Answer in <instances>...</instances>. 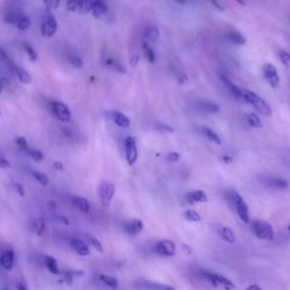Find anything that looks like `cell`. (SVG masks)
I'll use <instances>...</instances> for the list:
<instances>
[{
  "label": "cell",
  "mask_w": 290,
  "mask_h": 290,
  "mask_svg": "<svg viewBox=\"0 0 290 290\" xmlns=\"http://www.w3.org/2000/svg\"><path fill=\"white\" fill-rule=\"evenodd\" d=\"M265 185L270 188L283 191V189L288 188L289 183H288V180L280 178V177H268L265 179Z\"/></svg>",
  "instance_id": "ffe728a7"
},
{
  "label": "cell",
  "mask_w": 290,
  "mask_h": 290,
  "mask_svg": "<svg viewBox=\"0 0 290 290\" xmlns=\"http://www.w3.org/2000/svg\"><path fill=\"white\" fill-rule=\"evenodd\" d=\"M199 275L201 278L205 280L208 283H210L212 287H215L217 289H222V290H236L235 283L231 281L230 279H228L227 277L222 274H219L217 272H212V271H199Z\"/></svg>",
  "instance_id": "7a4b0ae2"
},
{
  "label": "cell",
  "mask_w": 290,
  "mask_h": 290,
  "mask_svg": "<svg viewBox=\"0 0 290 290\" xmlns=\"http://www.w3.org/2000/svg\"><path fill=\"white\" fill-rule=\"evenodd\" d=\"M67 59L69 61V64L74 66L75 68H83V66H84V63H83V59L80 58V57L78 55H76V54H69L68 57H67Z\"/></svg>",
  "instance_id": "e575fe53"
},
{
  "label": "cell",
  "mask_w": 290,
  "mask_h": 290,
  "mask_svg": "<svg viewBox=\"0 0 290 290\" xmlns=\"http://www.w3.org/2000/svg\"><path fill=\"white\" fill-rule=\"evenodd\" d=\"M201 134H202L203 136H205L209 141L213 142V143H216V144H218V145L221 144L220 137H219V135L217 134V133H216L215 131H212L211 128H209V127H201Z\"/></svg>",
  "instance_id": "4316f807"
},
{
  "label": "cell",
  "mask_w": 290,
  "mask_h": 290,
  "mask_svg": "<svg viewBox=\"0 0 290 290\" xmlns=\"http://www.w3.org/2000/svg\"><path fill=\"white\" fill-rule=\"evenodd\" d=\"M99 281L103 283L104 286L110 288L111 290H117L118 287H119V283H118V279L112 277V275H108V274H99L98 275Z\"/></svg>",
  "instance_id": "cb8c5ba5"
},
{
  "label": "cell",
  "mask_w": 290,
  "mask_h": 290,
  "mask_svg": "<svg viewBox=\"0 0 290 290\" xmlns=\"http://www.w3.org/2000/svg\"><path fill=\"white\" fill-rule=\"evenodd\" d=\"M22 47H23V49H24V51L26 52V55L28 56V58L31 59V61H36L37 54H36V51L34 50V48H33V47L28 44V42H23Z\"/></svg>",
  "instance_id": "d590c367"
},
{
  "label": "cell",
  "mask_w": 290,
  "mask_h": 290,
  "mask_svg": "<svg viewBox=\"0 0 290 290\" xmlns=\"http://www.w3.org/2000/svg\"><path fill=\"white\" fill-rule=\"evenodd\" d=\"M26 154L30 155L33 160L36 161V162H41L42 159H44V153H42L40 150L32 149V147H30V150L26 152Z\"/></svg>",
  "instance_id": "ab89813d"
},
{
  "label": "cell",
  "mask_w": 290,
  "mask_h": 290,
  "mask_svg": "<svg viewBox=\"0 0 290 290\" xmlns=\"http://www.w3.org/2000/svg\"><path fill=\"white\" fill-rule=\"evenodd\" d=\"M23 14L20 11H9L6 15L4 17V21L7 23V24H11V25H15L17 24V22L20 21V18L23 16Z\"/></svg>",
  "instance_id": "83f0119b"
},
{
  "label": "cell",
  "mask_w": 290,
  "mask_h": 290,
  "mask_svg": "<svg viewBox=\"0 0 290 290\" xmlns=\"http://www.w3.org/2000/svg\"><path fill=\"white\" fill-rule=\"evenodd\" d=\"M110 117L112 121L115 122L118 127L127 128L131 126V119L125 115V113H122L120 111H112L110 112Z\"/></svg>",
  "instance_id": "7402d4cb"
},
{
  "label": "cell",
  "mask_w": 290,
  "mask_h": 290,
  "mask_svg": "<svg viewBox=\"0 0 290 290\" xmlns=\"http://www.w3.org/2000/svg\"><path fill=\"white\" fill-rule=\"evenodd\" d=\"M93 0H67L66 7L69 12L77 13L80 15H87L91 13Z\"/></svg>",
  "instance_id": "9c48e42d"
},
{
  "label": "cell",
  "mask_w": 290,
  "mask_h": 290,
  "mask_svg": "<svg viewBox=\"0 0 290 290\" xmlns=\"http://www.w3.org/2000/svg\"><path fill=\"white\" fill-rule=\"evenodd\" d=\"M263 75L264 78L266 79L271 87L273 89H277L280 85V76L277 68L274 67V65L272 64H265L263 66Z\"/></svg>",
  "instance_id": "7c38bea8"
},
{
  "label": "cell",
  "mask_w": 290,
  "mask_h": 290,
  "mask_svg": "<svg viewBox=\"0 0 290 290\" xmlns=\"http://www.w3.org/2000/svg\"><path fill=\"white\" fill-rule=\"evenodd\" d=\"M182 251H183L184 253L186 254V255H191V254H192V250L189 248V246L186 245V244H183V245H182Z\"/></svg>",
  "instance_id": "f5cc1de1"
},
{
  "label": "cell",
  "mask_w": 290,
  "mask_h": 290,
  "mask_svg": "<svg viewBox=\"0 0 290 290\" xmlns=\"http://www.w3.org/2000/svg\"><path fill=\"white\" fill-rule=\"evenodd\" d=\"M242 101L250 103L256 111L263 116H271L272 115V109L268 104V102L258 96L255 92L250 91V90L242 89Z\"/></svg>",
  "instance_id": "3957f363"
},
{
  "label": "cell",
  "mask_w": 290,
  "mask_h": 290,
  "mask_svg": "<svg viewBox=\"0 0 290 290\" xmlns=\"http://www.w3.org/2000/svg\"><path fill=\"white\" fill-rule=\"evenodd\" d=\"M0 265L6 271H12L14 269V265H15V253L12 250L4 251L0 254Z\"/></svg>",
  "instance_id": "2e32d148"
},
{
  "label": "cell",
  "mask_w": 290,
  "mask_h": 290,
  "mask_svg": "<svg viewBox=\"0 0 290 290\" xmlns=\"http://www.w3.org/2000/svg\"><path fill=\"white\" fill-rule=\"evenodd\" d=\"M3 92V85H2V83H0V93Z\"/></svg>",
  "instance_id": "be15d7a7"
},
{
  "label": "cell",
  "mask_w": 290,
  "mask_h": 290,
  "mask_svg": "<svg viewBox=\"0 0 290 290\" xmlns=\"http://www.w3.org/2000/svg\"><path fill=\"white\" fill-rule=\"evenodd\" d=\"M198 109L202 112H206V113H217L219 111V106L215 102L208 101V100H201L197 103Z\"/></svg>",
  "instance_id": "d4e9b609"
},
{
  "label": "cell",
  "mask_w": 290,
  "mask_h": 290,
  "mask_svg": "<svg viewBox=\"0 0 290 290\" xmlns=\"http://www.w3.org/2000/svg\"><path fill=\"white\" fill-rule=\"evenodd\" d=\"M183 217H184L185 220L188 221V222H199L202 220L201 215H199V213L195 210L184 211Z\"/></svg>",
  "instance_id": "836d02e7"
},
{
  "label": "cell",
  "mask_w": 290,
  "mask_h": 290,
  "mask_svg": "<svg viewBox=\"0 0 290 290\" xmlns=\"http://www.w3.org/2000/svg\"><path fill=\"white\" fill-rule=\"evenodd\" d=\"M57 30H58V23H57L55 16L48 11L41 24L42 35L45 37H52L56 34Z\"/></svg>",
  "instance_id": "30bf717a"
},
{
  "label": "cell",
  "mask_w": 290,
  "mask_h": 290,
  "mask_svg": "<svg viewBox=\"0 0 290 290\" xmlns=\"http://www.w3.org/2000/svg\"><path fill=\"white\" fill-rule=\"evenodd\" d=\"M13 187L16 191V193L20 195V196H22V197L24 196V195H25V189H24V187H23L22 184L15 183V184H13Z\"/></svg>",
  "instance_id": "7dc6e473"
},
{
  "label": "cell",
  "mask_w": 290,
  "mask_h": 290,
  "mask_svg": "<svg viewBox=\"0 0 290 290\" xmlns=\"http://www.w3.org/2000/svg\"><path fill=\"white\" fill-rule=\"evenodd\" d=\"M217 232L220 236V238L228 244H235L236 242V235L231 228L220 225L217 228Z\"/></svg>",
  "instance_id": "ac0fdd59"
},
{
  "label": "cell",
  "mask_w": 290,
  "mask_h": 290,
  "mask_svg": "<svg viewBox=\"0 0 290 290\" xmlns=\"http://www.w3.org/2000/svg\"><path fill=\"white\" fill-rule=\"evenodd\" d=\"M64 281H65V283H67L68 286H70V284H72L74 281V273L66 272L64 274Z\"/></svg>",
  "instance_id": "c3c4849f"
},
{
  "label": "cell",
  "mask_w": 290,
  "mask_h": 290,
  "mask_svg": "<svg viewBox=\"0 0 290 290\" xmlns=\"http://www.w3.org/2000/svg\"><path fill=\"white\" fill-rule=\"evenodd\" d=\"M70 201H72L73 205L77 209L79 212L82 213H90L91 211V206H90V203L89 201L85 197L82 196H77V195H74L70 198Z\"/></svg>",
  "instance_id": "44dd1931"
},
{
  "label": "cell",
  "mask_w": 290,
  "mask_h": 290,
  "mask_svg": "<svg viewBox=\"0 0 290 290\" xmlns=\"http://www.w3.org/2000/svg\"><path fill=\"white\" fill-rule=\"evenodd\" d=\"M9 167H11V162L5 156L0 155V169H7Z\"/></svg>",
  "instance_id": "681fc988"
},
{
  "label": "cell",
  "mask_w": 290,
  "mask_h": 290,
  "mask_svg": "<svg viewBox=\"0 0 290 290\" xmlns=\"http://www.w3.org/2000/svg\"><path fill=\"white\" fill-rule=\"evenodd\" d=\"M106 64L109 66V67H111L113 69H116L118 70L119 73H126V69L123 66L119 63V61H117L116 59H113V58H108L106 60Z\"/></svg>",
  "instance_id": "74e56055"
},
{
  "label": "cell",
  "mask_w": 290,
  "mask_h": 290,
  "mask_svg": "<svg viewBox=\"0 0 290 290\" xmlns=\"http://www.w3.org/2000/svg\"><path fill=\"white\" fill-rule=\"evenodd\" d=\"M15 143H16V145L18 146V149H20L21 151H23V152H26L30 150V145H28V142H27V140L25 139V137H23V136H20V137H16L15 139Z\"/></svg>",
  "instance_id": "f35d334b"
},
{
  "label": "cell",
  "mask_w": 290,
  "mask_h": 290,
  "mask_svg": "<svg viewBox=\"0 0 290 290\" xmlns=\"http://www.w3.org/2000/svg\"><path fill=\"white\" fill-rule=\"evenodd\" d=\"M185 199L188 204L194 205V204L199 203H206L209 201L206 193L202 191V189H196V191H191L186 194Z\"/></svg>",
  "instance_id": "5bb4252c"
},
{
  "label": "cell",
  "mask_w": 290,
  "mask_h": 290,
  "mask_svg": "<svg viewBox=\"0 0 290 290\" xmlns=\"http://www.w3.org/2000/svg\"><path fill=\"white\" fill-rule=\"evenodd\" d=\"M220 80L223 83V85L228 89V91H229L232 96H234L237 100H240L242 101V89H240L239 87H237V85L232 82L231 79H229L225 75H220Z\"/></svg>",
  "instance_id": "e0dca14e"
},
{
  "label": "cell",
  "mask_w": 290,
  "mask_h": 290,
  "mask_svg": "<svg viewBox=\"0 0 290 290\" xmlns=\"http://www.w3.org/2000/svg\"><path fill=\"white\" fill-rule=\"evenodd\" d=\"M246 290H263L262 289V287H260L259 284H251V286H248L247 287V289Z\"/></svg>",
  "instance_id": "6f0895ef"
},
{
  "label": "cell",
  "mask_w": 290,
  "mask_h": 290,
  "mask_svg": "<svg viewBox=\"0 0 290 290\" xmlns=\"http://www.w3.org/2000/svg\"><path fill=\"white\" fill-rule=\"evenodd\" d=\"M30 26H31V20H30V17H28L27 15H25V14H23V16L20 18V21L17 22L16 27H17L20 31H25V30H27V28L30 27Z\"/></svg>",
  "instance_id": "8d00e7d4"
},
{
  "label": "cell",
  "mask_w": 290,
  "mask_h": 290,
  "mask_svg": "<svg viewBox=\"0 0 290 290\" xmlns=\"http://www.w3.org/2000/svg\"><path fill=\"white\" fill-rule=\"evenodd\" d=\"M236 2L238 3V4H240V5H245V2H244V0H236Z\"/></svg>",
  "instance_id": "6125c7cd"
},
{
  "label": "cell",
  "mask_w": 290,
  "mask_h": 290,
  "mask_svg": "<svg viewBox=\"0 0 290 290\" xmlns=\"http://www.w3.org/2000/svg\"><path fill=\"white\" fill-rule=\"evenodd\" d=\"M179 159H180V154L177 153V152H170V153L167 155V161L170 163L178 162Z\"/></svg>",
  "instance_id": "f6af8a7d"
},
{
  "label": "cell",
  "mask_w": 290,
  "mask_h": 290,
  "mask_svg": "<svg viewBox=\"0 0 290 290\" xmlns=\"http://www.w3.org/2000/svg\"><path fill=\"white\" fill-rule=\"evenodd\" d=\"M45 264H46V268L48 269V271L51 274H59L60 273L59 265H58V263H57V260L55 258H52V256H49V255L46 256Z\"/></svg>",
  "instance_id": "f1b7e54d"
},
{
  "label": "cell",
  "mask_w": 290,
  "mask_h": 290,
  "mask_svg": "<svg viewBox=\"0 0 290 290\" xmlns=\"http://www.w3.org/2000/svg\"><path fill=\"white\" fill-rule=\"evenodd\" d=\"M155 128L159 132H162V133H174V128L164 122H158L155 125Z\"/></svg>",
  "instance_id": "7bdbcfd3"
},
{
  "label": "cell",
  "mask_w": 290,
  "mask_h": 290,
  "mask_svg": "<svg viewBox=\"0 0 290 290\" xmlns=\"http://www.w3.org/2000/svg\"><path fill=\"white\" fill-rule=\"evenodd\" d=\"M16 290H28V288L25 284V282L20 281V282H17V284H16Z\"/></svg>",
  "instance_id": "db71d44e"
},
{
  "label": "cell",
  "mask_w": 290,
  "mask_h": 290,
  "mask_svg": "<svg viewBox=\"0 0 290 290\" xmlns=\"http://www.w3.org/2000/svg\"><path fill=\"white\" fill-rule=\"evenodd\" d=\"M0 60L4 61V63H8V61L11 60L8 54L3 48H0Z\"/></svg>",
  "instance_id": "f907efd6"
},
{
  "label": "cell",
  "mask_w": 290,
  "mask_h": 290,
  "mask_svg": "<svg viewBox=\"0 0 290 290\" xmlns=\"http://www.w3.org/2000/svg\"><path fill=\"white\" fill-rule=\"evenodd\" d=\"M142 49H143V54H144V57L146 58V60L150 61V63H154L155 54H154L153 49H152V47L150 46V44L142 41Z\"/></svg>",
  "instance_id": "1f68e13d"
},
{
  "label": "cell",
  "mask_w": 290,
  "mask_h": 290,
  "mask_svg": "<svg viewBox=\"0 0 290 290\" xmlns=\"http://www.w3.org/2000/svg\"><path fill=\"white\" fill-rule=\"evenodd\" d=\"M245 119H246L247 123H248V125L253 128H261L263 126L262 121H261V119H260V117L256 115V113H246Z\"/></svg>",
  "instance_id": "d6a6232c"
},
{
  "label": "cell",
  "mask_w": 290,
  "mask_h": 290,
  "mask_svg": "<svg viewBox=\"0 0 290 290\" xmlns=\"http://www.w3.org/2000/svg\"><path fill=\"white\" fill-rule=\"evenodd\" d=\"M30 174L37 183L42 185V186H48L49 185V177L46 174L41 173V171H37V170H31Z\"/></svg>",
  "instance_id": "4dcf8cb0"
},
{
  "label": "cell",
  "mask_w": 290,
  "mask_h": 290,
  "mask_svg": "<svg viewBox=\"0 0 290 290\" xmlns=\"http://www.w3.org/2000/svg\"><path fill=\"white\" fill-rule=\"evenodd\" d=\"M2 290H9V289H8V287H7V286H5Z\"/></svg>",
  "instance_id": "e7e4bbea"
},
{
  "label": "cell",
  "mask_w": 290,
  "mask_h": 290,
  "mask_svg": "<svg viewBox=\"0 0 290 290\" xmlns=\"http://www.w3.org/2000/svg\"><path fill=\"white\" fill-rule=\"evenodd\" d=\"M60 0H45V5L48 11H52V9H56L59 7Z\"/></svg>",
  "instance_id": "ee69618b"
},
{
  "label": "cell",
  "mask_w": 290,
  "mask_h": 290,
  "mask_svg": "<svg viewBox=\"0 0 290 290\" xmlns=\"http://www.w3.org/2000/svg\"><path fill=\"white\" fill-rule=\"evenodd\" d=\"M153 252L159 256H162V258H173L176 255V245L173 240L170 239H162L158 242H155V245L153 246Z\"/></svg>",
  "instance_id": "52a82bcc"
},
{
  "label": "cell",
  "mask_w": 290,
  "mask_h": 290,
  "mask_svg": "<svg viewBox=\"0 0 290 290\" xmlns=\"http://www.w3.org/2000/svg\"><path fill=\"white\" fill-rule=\"evenodd\" d=\"M6 65H7V67H8V69L11 70V72L16 76L17 77V79L20 80V82L22 83V84H31V82H32V76H31V74L28 73V72H26V70L24 69V68H22V67H20V66H17L15 63H14V61H12V60H9L8 63H6Z\"/></svg>",
  "instance_id": "8fae6325"
},
{
  "label": "cell",
  "mask_w": 290,
  "mask_h": 290,
  "mask_svg": "<svg viewBox=\"0 0 290 290\" xmlns=\"http://www.w3.org/2000/svg\"><path fill=\"white\" fill-rule=\"evenodd\" d=\"M89 240H90V244H91V246L98 252V253H103V246L101 244V241L93 236L89 237Z\"/></svg>",
  "instance_id": "60d3db41"
},
{
  "label": "cell",
  "mask_w": 290,
  "mask_h": 290,
  "mask_svg": "<svg viewBox=\"0 0 290 290\" xmlns=\"http://www.w3.org/2000/svg\"><path fill=\"white\" fill-rule=\"evenodd\" d=\"M123 150H125V156L128 165H134L139 159V151H137L136 141L134 137L128 136L123 141Z\"/></svg>",
  "instance_id": "ba28073f"
},
{
  "label": "cell",
  "mask_w": 290,
  "mask_h": 290,
  "mask_svg": "<svg viewBox=\"0 0 290 290\" xmlns=\"http://www.w3.org/2000/svg\"><path fill=\"white\" fill-rule=\"evenodd\" d=\"M69 244H70V247H72V250L79 256H89L90 254H91V250H90L89 245L82 239L72 238L69 241Z\"/></svg>",
  "instance_id": "9a60e30c"
},
{
  "label": "cell",
  "mask_w": 290,
  "mask_h": 290,
  "mask_svg": "<svg viewBox=\"0 0 290 290\" xmlns=\"http://www.w3.org/2000/svg\"><path fill=\"white\" fill-rule=\"evenodd\" d=\"M251 229L256 238L261 240H273L274 229L271 223L264 220H254L251 222Z\"/></svg>",
  "instance_id": "277c9868"
},
{
  "label": "cell",
  "mask_w": 290,
  "mask_h": 290,
  "mask_svg": "<svg viewBox=\"0 0 290 290\" xmlns=\"http://www.w3.org/2000/svg\"><path fill=\"white\" fill-rule=\"evenodd\" d=\"M226 198L227 201L229 202L230 206L234 209L240 220L244 223H247V225L251 223L250 209L241 195H239L236 191H228L226 193Z\"/></svg>",
  "instance_id": "6da1fadb"
},
{
  "label": "cell",
  "mask_w": 290,
  "mask_h": 290,
  "mask_svg": "<svg viewBox=\"0 0 290 290\" xmlns=\"http://www.w3.org/2000/svg\"><path fill=\"white\" fill-rule=\"evenodd\" d=\"M116 186L110 182H102L99 186V201L103 209L110 206L112 198L115 196Z\"/></svg>",
  "instance_id": "5b68a950"
},
{
  "label": "cell",
  "mask_w": 290,
  "mask_h": 290,
  "mask_svg": "<svg viewBox=\"0 0 290 290\" xmlns=\"http://www.w3.org/2000/svg\"><path fill=\"white\" fill-rule=\"evenodd\" d=\"M161 290H176L173 286H170V284H163L162 283V288H161Z\"/></svg>",
  "instance_id": "91938a15"
},
{
  "label": "cell",
  "mask_w": 290,
  "mask_h": 290,
  "mask_svg": "<svg viewBox=\"0 0 290 290\" xmlns=\"http://www.w3.org/2000/svg\"><path fill=\"white\" fill-rule=\"evenodd\" d=\"M227 39H228V41H230L231 44H235V45H238V46H244L246 44L245 37L242 36L240 33L236 32V31L228 32Z\"/></svg>",
  "instance_id": "f546056e"
},
{
  "label": "cell",
  "mask_w": 290,
  "mask_h": 290,
  "mask_svg": "<svg viewBox=\"0 0 290 290\" xmlns=\"http://www.w3.org/2000/svg\"><path fill=\"white\" fill-rule=\"evenodd\" d=\"M32 229L34 234L39 237H42L46 232V221L44 218H37L32 222Z\"/></svg>",
  "instance_id": "484cf974"
},
{
  "label": "cell",
  "mask_w": 290,
  "mask_h": 290,
  "mask_svg": "<svg viewBox=\"0 0 290 290\" xmlns=\"http://www.w3.org/2000/svg\"><path fill=\"white\" fill-rule=\"evenodd\" d=\"M279 58L281 63L286 66L287 68H290V54L287 51H279Z\"/></svg>",
  "instance_id": "b9f144b4"
},
{
  "label": "cell",
  "mask_w": 290,
  "mask_h": 290,
  "mask_svg": "<svg viewBox=\"0 0 290 290\" xmlns=\"http://www.w3.org/2000/svg\"><path fill=\"white\" fill-rule=\"evenodd\" d=\"M176 2L179 3V4H182V5H185V4H186V0H176Z\"/></svg>",
  "instance_id": "94428289"
},
{
  "label": "cell",
  "mask_w": 290,
  "mask_h": 290,
  "mask_svg": "<svg viewBox=\"0 0 290 290\" xmlns=\"http://www.w3.org/2000/svg\"><path fill=\"white\" fill-rule=\"evenodd\" d=\"M108 4L106 0H93L92 8H91V14L93 17L100 18L106 15L108 13Z\"/></svg>",
  "instance_id": "d6986e66"
},
{
  "label": "cell",
  "mask_w": 290,
  "mask_h": 290,
  "mask_svg": "<svg viewBox=\"0 0 290 290\" xmlns=\"http://www.w3.org/2000/svg\"><path fill=\"white\" fill-rule=\"evenodd\" d=\"M288 230H289V232H290V225L288 226Z\"/></svg>",
  "instance_id": "03108f58"
},
{
  "label": "cell",
  "mask_w": 290,
  "mask_h": 290,
  "mask_svg": "<svg viewBox=\"0 0 290 290\" xmlns=\"http://www.w3.org/2000/svg\"><path fill=\"white\" fill-rule=\"evenodd\" d=\"M209 2H210L213 6H215L217 9H219V11H223V8H222V6L220 4H219V2L218 0H209Z\"/></svg>",
  "instance_id": "11a10c76"
},
{
  "label": "cell",
  "mask_w": 290,
  "mask_h": 290,
  "mask_svg": "<svg viewBox=\"0 0 290 290\" xmlns=\"http://www.w3.org/2000/svg\"><path fill=\"white\" fill-rule=\"evenodd\" d=\"M54 168L56 170H59V171L64 170V163L61 162V161H55V162H54Z\"/></svg>",
  "instance_id": "816d5d0a"
},
{
  "label": "cell",
  "mask_w": 290,
  "mask_h": 290,
  "mask_svg": "<svg viewBox=\"0 0 290 290\" xmlns=\"http://www.w3.org/2000/svg\"><path fill=\"white\" fill-rule=\"evenodd\" d=\"M137 63H139V56L132 57V58H131V65L133 66V67H135V66L137 65Z\"/></svg>",
  "instance_id": "9f6ffc18"
},
{
  "label": "cell",
  "mask_w": 290,
  "mask_h": 290,
  "mask_svg": "<svg viewBox=\"0 0 290 290\" xmlns=\"http://www.w3.org/2000/svg\"><path fill=\"white\" fill-rule=\"evenodd\" d=\"M144 229V223L140 219H133V220L127 221L125 225H123V230H125L126 234L128 236L135 237L139 234H141Z\"/></svg>",
  "instance_id": "4fadbf2b"
},
{
  "label": "cell",
  "mask_w": 290,
  "mask_h": 290,
  "mask_svg": "<svg viewBox=\"0 0 290 290\" xmlns=\"http://www.w3.org/2000/svg\"><path fill=\"white\" fill-rule=\"evenodd\" d=\"M176 76H177V82L179 83V85H184V84H187L188 83V77H187V75L186 74H184V73H177L176 74Z\"/></svg>",
  "instance_id": "bcb514c9"
},
{
  "label": "cell",
  "mask_w": 290,
  "mask_h": 290,
  "mask_svg": "<svg viewBox=\"0 0 290 290\" xmlns=\"http://www.w3.org/2000/svg\"><path fill=\"white\" fill-rule=\"evenodd\" d=\"M222 160L225 161L226 163H231V162H232V158H231V156H229V155H223V156H222Z\"/></svg>",
  "instance_id": "680465c9"
},
{
  "label": "cell",
  "mask_w": 290,
  "mask_h": 290,
  "mask_svg": "<svg viewBox=\"0 0 290 290\" xmlns=\"http://www.w3.org/2000/svg\"><path fill=\"white\" fill-rule=\"evenodd\" d=\"M49 109L52 115L61 122H69L72 120V112H70L69 108L64 102L50 101Z\"/></svg>",
  "instance_id": "8992f818"
},
{
  "label": "cell",
  "mask_w": 290,
  "mask_h": 290,
  "mask_svg": "<svg viewBox=\"0 0 290 290\" xmlns=\"http://www.w3.org/2000/svg\"><path fill=\"white\" fill-rule=\"evenodd\" d=\"M159 35H160L159 28L156 27L154 24H149L144 30L143 41L147 42V44H150V42H154L158 40Z\"/></svg>",
  "instance_id": "603a6c76"
}]
</instances>
